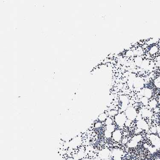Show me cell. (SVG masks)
Segmentation results:
<instances>
[{"label": "cell", "instance_id": "cell-1", "mask_svg": "<svg viewBox=\"0 0 160 160\" xmlns=\"http://www.w3.org/2000/svg\"><path fill=\"white\" fill-rule=\"evenodd\" d=\"M126 116L129 120L132 121L136 118L137 114L134 109L132 107L127 108L126 111Z\"/></svg>", "mask_w": 160, "mask_h": 160}, {"label": "cell", "instance_id": "cell-2", "mask_svg": "<svg viewBox=\"0 0 160 160\" xmlns=\"http://www.w3.org/2000/svg\"><path fill=\"white\" fill-rule=\"evenodd\" d=\"M126 121V116L124 114H118L117 115V116H116L115 117L116 122L120 126H123V125L125 123Z\"/></svg>", "mask_w": 160, "mask_h": 160}, {"label": "cell", "instance_id": "cell-3", "mask_svg": "<svg viewBox=\"0 0 160 160\" xmlns=\"http://www.w3.org/2000/svg\"><path fill=\"white\" fill-rule=\"evenodd\" d=\"M152 144L154 145L156 149L159 148L160 146V140L158 136L155 135L154 134H151L148 136Z\"/></svg>", "mask_w": 160, "mask_h": 160}, {"label": "cell", "instance_id": "cell-4", "mask_svg": "<svg viewBox=\"0 0 160 160\" xmlns=\"http://www.w3.org/2000/svg\"><path fill=\"white\" fill-rule=\"evenodd\" d=\"M110 153V151L108 149H105L100 151L99 154V156L100 158L101 159H106L109 158Z\"/></svg>", "mask_w": 160, "mask_h": 160}, {"label": "cell", "instance_id": "cell-5", "mask_svg": "<svg viewBox=\"0 0 160 160\" xmlns=\"http://www.w3.org/2000/svg\"><path fill=\"white\" fill-rule=\"evenodd\" d=\"M137 125L138 128L140 129L148 130L149 129L148 124H147V123L145 121L142 120L138 121Z\"/></svg>", "mask_w": 160, "mask_h": 160}, {"label": "cell", "instance_id": "cell-6", "mask_svg": "<svg viewBox=\"0 0 160 160\" xmlns=\"http://www.w3.org/2000/svg\"><path fill=\"white\" fill-rule=\"evenodd\" d=\"M122 154V151L118 149L114 150L112 151V155L116 160H120Z\"/></svg>", "mask_w": 160, "mask_h": 160}, {"label": "cell", "instance_id": "cell-7", "mask_svg": "<svg viewBox=\"0 0 160 160\" xmlns=\"http://www.w3.org/2000/svg\"><path fill=\"white\" fill-rule=\"evenodd\" d=\"M121 101L122 102L121 109L122 111L126 110L127 109L128 105V100L126 96H122L121 98Z\"/></svg>", "mask_w": 160, "mask_h": 160}, {"label": "cell", "instance_id": "cell-8", "mask_svg": "<svg viewBox=\"0 0 160 160\" xmlns=\"http://www.w3.org/2000/svg\"><path fill=\"white\" fill-rule=\"evenodd\" d=\"M112 137L115 141H120L122 137V134L120 131L117 130L114 131L112 134Z\"/></svg>", "mask_w": 160, "mask_h": 160}, {"label": "cell", "instance_id": "cell-9", "mask_svg": "<svg viewBox=\"0 0 160 160\" xmlns=\"http://www.w3.org/2000/svg\"><path fill=\"white\" fill-rule=\"evenodd\" d=\"M141 114L144 117H149L151 115V112L146 109H142Z\"/></svg>", "mask_w": 160, "mask_h": 160}, {"label": "cell", "instance_id": "cell-10", "mask_svg": "<svg viewBox=\"0 0 160 160\" xmlns=\"http://www.w3.org/2000/svg\"><path fill=\"white\" fill-rule=\"evenodd\" d=\"M138 143V142L132 138L131 140V141L128 143V146L129 147H131V148L135 147L137 146Z\"/></svg>", "mask_w": 160, "mask_h": 160}, {"label": "cell", "instance_id": "cell-11", "mask_svg": "<svg viewBox=\"0 0 160 160\" xmlns=\"http://www.w3.org/2000/svg\"><path fill=\"white\" fill-rule=\"evenodd\" d=\"M151 92L150 90L146 89L143 90V95L147 98H150L151 96Z\"/></svg>", "mask_w": 160, "mask_h": 160}, {"label": "cell", "instance_id": "cell-12", "mask_svg": "<svg viewBox=\"0 0 160 160\" xmlns=\"http://www.w3.org/2000/svg\"><path fill=\"white\" fill-rule=\"evenodd\" d=\"M107 119V116L104 113H103V114H100L99 117H98V119L99 120V121H103L106 120Z\"/></svg>", "mask_w": 160, "mask_h": 160}, {"label": "cell", "instance_id": "cell-13", "mask_svg": "<svg viewBox=\"0 0 160 160\" xmlns=\"http://www.w3.org/2000/svg\"><path fill=\"white\" fill-rule=\"evenodd\" d=\"M106 130L109 131L110 132H113L114 131V126L112 124L109 125H107L106 127Z\"/></svg>", "mask_w": 160, "mask_h": 160}, {"label": "cell", "instance_id": "cell-14", "mask_svg": "<svg viewBox=\"0 0 160 160\" xmlns=\"http://www.w3.org/2000/svg\"><path fill=\"white\" fill-rule=\"evenodd\" d=\"M157 102L155 100H152L149 103V105H150V107H151L152 108H155V107L156 106Z\"/></svg>", "mask_w": 160, "mask_h": 160}, {"label": "cell", "instance_id": "cell-15", "mask_svg": "<svg viewBox=\"0 0 160 160\" xmlns=\"http://www.w3.org/2000/svg\"><path fill=\"white\" fill-rule=\"evenodd\" d=\"M112 119L110 118H108L106 119L105 120V124H106L107 125H111L112 124Z\"/></svg>", "mask_w": 160, "mask_h": 160}, {"label": "cell", "instance_id": "cell-16", "mask_svg": "<svg viewBox=\"0 0 160 160\" xmlns=\"http://www.w3.org/2000/svg\"><path fill=\"white\" fill-rule=\"evenodd\" d=\"M110 132H109V131H106L105 132V136L106 138H110L111 137V136L112 135V134H111Z\"/></svg>", "mask_w": 160, "mask_h": 160}, {"label": "cell", "instance_id": "cell-17", "mask_svg": "<svg viewBox=\"0 0 160 160\" xmlns=\"http://www.w3.org/2000/svg\"><path fill=\"white\" fill-rule=\"evenodd\" d=\"M141 102L143 103V104L144 105H146L148 104V101L146 97H143L142 99Z\"/></svg>", "mask_w": 160, "mask_h": 160}, {"label": "cell", "instance_id": "cell-18", "mask_svg": "<svg viewBox=\"0 0 160 160\" xmlns=\"http://www.w3.org/2000/svg\"><path fill=\"white\" fill-rule=\"evenodd\" d=\"M155 84L157 87L160 88V78L157 79L155 82Z\"/></svg>", "mask_w": 160, "mask_h": 160}, {"label": "cell", "instance_id": "cell-19", "mask_svg": "<svg viewBox=\"0 0 160 160\" xmlns=\"http://www.w3.org/2000/svg\"><path fill=\"white\" fill-rule=\"evenodd\" d=\"M131 121H130V120H126V122H125V125H126V126H129L130 125V124H131Z\"/></svg>", "mask_w": 160, "mask_h": 160}, {"label": "cell", "instance_id": "cell-20", "mask_svg": "<svg viewBox=\"0 0 160 160\" xmlns=\"http://www.w3.org/2000/svg\"><path fill=\"white\" fill-rule=\"evenodd\" d=\"M136 119L138 120V121H140V120H141V114H138V115L136 117Z\"/></svg>", "mask_w": 160, "mask_h": 160}, {"label": "cell", "instance_id": "cell-21", "mask_svg": "<svg viewBox=\"0 0 160 160\" xmlns=\"http://www.w3.org/2000/svg\"><path fill=\"white\" fill-rule=\"evenodd\" d=\"M102 124L100 122H97L96 124H95V127L99 128L101 126Z\"/></svg>", "mask_w": 160, "mask_h": 160}, {"label": "cell", "instance_id": "cell-22", "mask_svg": "<svg viewBox=\"0 0 160 160\" xmlns=\"http://www.w3.org/2000/svg\"><path fill=\"white\" fill-rule=\"evenodd\" d=\"M116 114V112L115 111H111L109 113V114L111 116H113Z\"/></svg>", "mask_w": 160, "mask_h": 160}, {"label": "cell", "instance_id": "cell-23", "mask_svg": "<svg viewBox=\"0 0 160 160\" xmlns=\"http://www.w3.org/2000/svg\"><path fill=\"white\" fill-rule=\"evenodd\" d=\"M157 130L155 128L153 127L151 129V132L153 133H155L156 132Z\"/></svg>", "mask_w": 160, "mask_h": 160}, {"label": "cell", "instance_id": "cell-24", "mask_svg": "<svg viewBox=\"0 0 160 160\" xmlns=\"http://www.w3.org/2000/svg\"><path fill=\"white\" fill-rule=\"evenodd\" d=\"M141 130H142V129H139V128H138V130H136L135 132H136V133H139L140 132H141Z\"/></svg>", "mask_w": 160, "mask_h": 160}, {"label": "cell", "instance_id": "cell-25", "mask_svg": "<svg viewBox=\"0 0 160 160\" xmlns=\"http://www.w3.org/2000/svg\"><path fill=\"white\" fill-rule=\"evenodd\" d=\"M157 130L158 131V132L160 133V127H158L157 128Z\"/></svg>", "mask_w": 160, "mask_h": 160}, {"label": "cell", "instance_id": "cell-26", "mask_svg": "<svg viewBox=\"0 0 160 160\" xmlns=\"http://www.w3.org/2000/svg\"><path fill=\"white\" fill-rule=\"evenodd\" d=\"M82 160H93L92 159H88V158H86V159H84Z\"/></svg>", "mask_w": 160, "mask_h": 160}, {"label": "cell", "instance_id": "cell-27", "mask_svg": "<svg viewBox=\"0 0 160 160\" xmlns=\"http://www.w3.org/2000/svg\"><path fill=\"white\" fill-rule=\"evenodd\" d=\"M157 160H160V159H157Z\"/></svg>", "mask_w": 160, "mask_h": 160}]
</instances>
